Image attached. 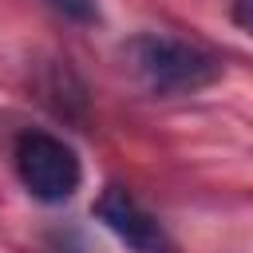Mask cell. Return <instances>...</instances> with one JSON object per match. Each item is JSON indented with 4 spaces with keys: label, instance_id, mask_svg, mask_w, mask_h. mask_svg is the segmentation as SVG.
<instances>
[{
    "label": "cell",
    "instance_id": "3",
    "mask_svg": "<svg viewBox=\"0 0 253 253\" xmlns=\"http://www.w3.org/2000/svg\"><path fill=\"white\" fill-rule=\"evenodd\" d=\"M99 221L130 249V253H174L170 233L162 229V221L123 186H107L103 198L95 202Z\"/></svg>",
    "mask_w": 253,
    "mask_h": 253
},
{
    "label": "cell",
    "instance_id": "4",
    "mask_svg": "<svg viewBox=\"0 0 253 253\" xmlns=\"http://www.w3.org/2000/svg\"><path fill=\"white\" fill-rule=\"evenodd\" d=\"M59 16H67V20H75V24H91V20H99V8H95V0H47Z\"/></svg>",
    "mask_w": 253,
    "mask_h": 253
},
{
    "label": "cell",
    "instance_id": "2",
    "mask_svg": "<svg viewBox=\"0 0 253 253\" xmlns=\"http://www.w3.org/2000/svg\"><path fill=\"white\" fill-rule=\"evenodd\" d=\"M12 166L20 186L40 202H67L83 182V166L71 142L47 130H24L12 146Z\"/></svg>",
    "mask_w": 253,
    "mask_h": 253
},
{
    "label": "cell",
    "instance_id": "1",
    "mask_svg": "<svg viewBox=\"0 0 253 253\" xmlns=\"http://www.w3.org/2000/svg\"><path fill=\"white\" fill-rule=\"evenodd\" d=\"M126 59L134 67V75L154 91V95H186L198 91L206 83H213L221 75V59L210 55L198 43L174 40V36H134L126 43Z\"/></svg>",
    "mask_w": 253,
    "mask_h": 253
}]
</instances>
